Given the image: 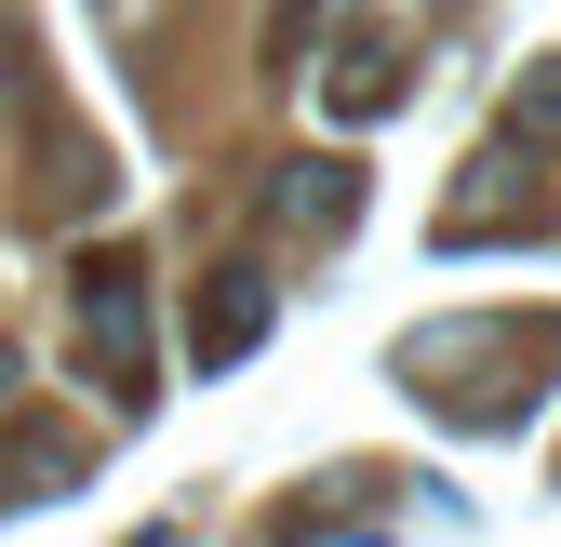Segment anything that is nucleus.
<instances>
[{
	"instance_id": "obj_1",
	"label": "nucleus",
	"mask_w": 561,
	"mask_h": 547,
	"mask_svg": "<svg viewBox=\"0 0 561 547\" xmlns=\"http://www.w3.org/2000/svg\"><path fill=\"white\" fill-rule=\"evenodd\" d=\"M67 348H81V374L121 400V415L161 387V361H148V267L134 254H81L67 267Z\"/></svg>"
},
{
	"instance_id": "obj_2",
	"label": "nucleus",
	"mask_w": 561,
	"mask_h": 547,
	"mask_svg": "<svg viewBox=\"0 0 561 547\" xmlns=\"http://www.w3.org/2000/svg\"><path fill=\"white\" fill-rule=\"evenodd\" d=\"M347 214H362V174H347L334 148H308V161L267 174V228H280V241H334Z\"/></svg>"
},
{
	"instance_id": "obj_3",
	"label": "nucleus",
	"mask_w": 561,
	"mask_h": 547,
	"mask_svg": "<svg viewBox=\"0 0 561 547\" xmlns=\"http://www.w3.org/2000/svg\"><path fill=\"white\" fill-rule=\"evenodd\" d=\"M401 94H414V67H401V27H375V14H362V27L334 40V81H321V107H334V120H388Z\"/></svg>"
},
{
	"instance_id": "obj_4",
	"label": "nucleus",
	"mask_w": 561,
	"mask_h": 547,
	"mask_svg": "<svg viewBox=\"0 0 561 547\" xmlns=\"http://www.w3.org/2000/svg\"><path fill=\"white\" fill-rule=\"evenodd\" d=\"M254 334H267V281H254V267H215V294H201V334H187V361H201V374H228V361L254 348Z\"/></svg>"
},
{
	"instance_id": "obj_5",
	"label": "nucleus",
	"mask_w": 561,
	"mask_h": 547,
	"mask_svg": "<svg viewBox=\"0 0 561 547\" xmlns=\"http://www.w3.org/2000/svg\"><path fill=\"white\" fill-rule=\"evenodd\" d=\"M508 148H561V67H535L508 94Z\"/></svg>"
},
{
	"instance_id": "obj_6",
	"label": "nucleus",
	"mask_w": 561,
	"mask_h": 547,
	"mask_svg": "<svg viewBox=\"0 0 561 547\" xmlns=\"http://www.w3.org/2000/svg\"><path fill=\"white\" fill-rule=\"evenodd\" d=\"M14 400H27V361H14V348H0V428H14Z\"/></svg>"
}]
</instances>
